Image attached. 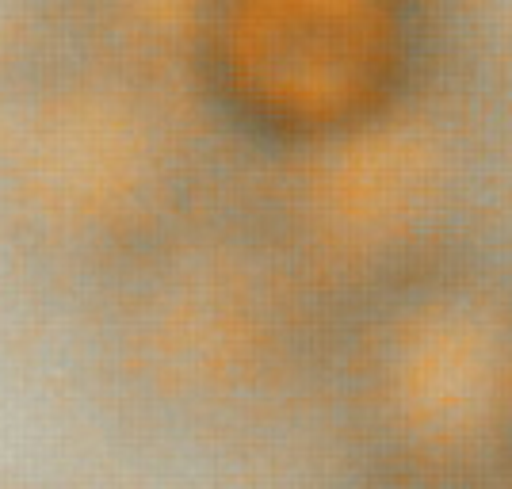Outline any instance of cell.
I'll list each match as a JSON object with an SVG mask.
<instances>
[{"label":"cell","instance_id":"obj_1","mask_svg":"<svg viewBox=\"0 0 512 489\" xmlns=\"http://www.w3.org/2000/svg\"><path fill=\"white\" fill-rule=\"evenodd\" d=\"M512 295L432 256L371 287L344 341V421L360 470L505 486Z\"/></svg>","mask_w":512,"mask_h":489},{"label":"cell","instance_id":"obj_2","mask_svg":"<svg viewBox=\"0 0 512 489\" xmlns=\"http://www.w3.org/2000/svg\"><path fill=\"white\" fill-rule=\"evenodd\" d=\"M413 77L409 0H260L249 8L237 65L245 111L302 153L413 100Z\"/></svg>","mask_w":512,"mask_h":489},{"label":"cell","instance_id":"obj_3","mask_svg":"<svg viewBox=\"0 0 512 489\" xmlns=\"http://www.w3.org/2000/svg\"><path fill=\"white\" fill-rule=\"evenodd\" d=\"M306 153L314 222L341 272L379 287L432 260L428 234L451 203L455 157L417 100Z\"/></svg>","mask_w":512,"mask_h":489},{"label":"cell","instance_id":"obj_4","mask_svg":"<svg viewBox=\"0 0 512 489\" xmlns=\"http://www.w3.org/2000/svg\"><path fill=\"white\" fill-rule=\"evenodd\" d=\"M341 489H470V486L428 482V478H406V474H383V470H360V474Z\"/></svg>","mask_w":512,"mask_h":489},{"label":"cell","instance_id":"obj_5","mask_svg":"<svg viewBox=\"0 0 512 489\" xmlns=\"http://www.w3.org/2000/svg\"><path fill=\"white\" fill-rule=\"evenodd\" d=\"M505 486L512 489V360L509 383H505Z\"/></svg>","mask_w":512,"mask_h":489}]
</instances>
